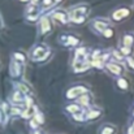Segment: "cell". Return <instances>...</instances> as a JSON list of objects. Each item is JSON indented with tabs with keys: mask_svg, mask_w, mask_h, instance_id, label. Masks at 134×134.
<instances>
[{
	"mask_svg": "<svg viewBox=\"0 0 134 134\" xmlns=\"http://www.w3.org/2000/svg\"><path fill=\"white\" fill-rule=\"evenodd\" d=\"M129 14H130V10L128 8H120V9H117L112 13V18L115 21H121L124 17H128Z\"/></svg>",
	"mask_w": 134,
	"mask_h": 134,
	"instance_id": "6da1fadb",
	"label": "cell"
},
{
	"mask_svg": "<svg viewBox=\"0 0 134 134\" xmlns=\"http://www.w3.org/2000/svg\"><path fill=\"white\" fill-rule=\"evenodd\" d=\"M52 18L60 21L61 24H66V22L70 20L69 16H68L65 12H63V10H55V12H52Z\"/></svg>",
	"mask_w": 134,
	"mask_h": 134,
	"instance_id": "7a4b0ae2",
	"label": "cell"
},
{
	"mask_svg": "<svg viewBox=\"0 0 134 134\" xmlns=\"http://www.w3.org/2000/svg\"><path fill=\"white\" fill-rule=\"evenodd\" d=\"M51 29H52V26H51V21H49V18H48V17H43V18H42V22H41V30H42V34L49 33Z\"/></svg>",
	"mask_w": 134,
	"mask_h": 134,
	"instance_id": "3957f363",
	"label": "cell"
},
{
	"mask_svg": "<svg viewBox=\"0 0 134 134\" xmlns=\"http://www.w3.org/2000/svg\"><path fill=\"white\" fill-rule=\"evenodd\" d=\"M92 26H94L98 31L104 33V30H105L107 26H108V22H107V21H103V20H95V21L92 22Z\"/></svg>",
	"mask_w": 134,
	"mask_h": 134,
	"instance_id": "277c9868",
	"label": "cell"
},
{
	"mask_svg": "<svg viewBox=\"0 0 134 134\" xmlns=\"http://www.w3.org/2000/svg\"><path fill=\"white\" fill-rule=\"evenodd\" d=\"M80 92H85V87H81V86H78V87H76V89H72L68 91V94H66V98H74L76 95H78Z\"/></svg>",
	"mask_w": 134,
	"mask_h": 134,
	"instance_id": "5b68a950",
	"label": "cell"
},
{
	"mask_svg": "<svg viewBox=\"0 0 134 134\" xmlns=\"http://www.w3.org/2000/svg\"><path fill=\"white\" fill-rule=\"evenodd\" d=\"M133 44H134V35L133 34H125V37H124V47L132 48Z\"/></svg>",
	"mask_w": 134,
	"mask_h": 134,
	"instance_id": "8992f818",
	"label": "cell"
},
{
	"mask_svg": "<svg viewBox=\"0 0 134 134\" xmlns=\"http://www.w3.org/2000/svg\"><path fill=\"white\" fill-rule=\"evenodd\" d=\"M87 68H89V64L85 63V61H76V64H74V70L76 72H83Z\"/></svg>",
	"mask_w": 134,
	"mask_h": 134,
	"instance_id": "52a82bcc",
	"label": "cell"
},
{
	"mask_svg": "<svg viewBox=\"0 0 134 134\" xmlns=\"http://www.w3.org/2000/svg\"><path fill=\"white\" fill-rule=\"evenodd\" d=\"M107 68H108L112 73H115V74H121V73H122V66H121V65H117V64H108Z\"/></svg>",
	"mask_w": 134,
	"mask_h": 134,
	"instance_id": "ba28073f",
	"label": "cell"
},
{
	"mask_svg": "<svg viewBox=\"0 0 134 134\" xmlns=\"http://www.w3.org/2000/svg\"><path fill=\"white\" fill-rule=\"evenodd\" d=\"M99 116H100V112L99 111H91V112H89L86 115V119L87 120H92V119H98Z\"/></svg>",
	"mask_w": 134,
	"mask_h": 134,
	"instance_id": "9c48e42d",
	"label": "cell"
},
{
	"mask_svg": "<svg viewBox=\"0 0 134 134\" xmlns=\"http://www.w3.org/2000/svg\"><path fill=\"white\" fill-rule=\"evenodd\" d=\"M113 132H115V128L113 126H104L102 129L100 134H113Z\"/></svg>",
	"mask_w": 134,
	"mask_h": 134,
	"instance_id": "30bf717a",
	"label": "cell"
},
{
	"mask_svg": "<svg viewBox=\"0 0 134 134\" xmlns=\"http://www.w3.org/2000/svg\"><path fill=\"white\" fill-rule=\"evenodd\" d=\"M117 86H119L120 89L126 90V89H128V82H126L125 80H122V78H120V80L117 81Z\"/></svg>",
	"mask_w": 134,
	"mask_h": 134,
	"instance_id": "8fae6325",
	"label": "cell"
},
{
	"mask_svg": "<svg viewBox=\"0 0 134 134\" xmlns=\"http://www.w3.org/2000/svg\"><path fill=\"white\" fill-rule=\"evenodd\" d=\"M78 43V39L74 38V37H68V41H66V44H70V46H76Z\"/></svg>",
	"mask_w": 134,
	"mask_h": 134,
	"instance_id": "7c38bea8",
	"label": "cell"
},
{
	"mask_svg": "<svg viewBox=\"0 0 134 134\" xmlns=\"http://www.w3.org/2000/svg\"><path fill=\"white\" fill-rule=\"evenodd\" d=\"M22 99H24V96L21 95V92H20V91L14 92V95H13V100H16V102H20V100H22Z\"/></svg>",
	"mask_w": 134,
	"mask_h": 134,
	"instance_id": "4fadbf2b",
	"label": "cell"
},
{
	"mask_svg": "<svg viewBox=\"0 0 134 134\" xmlns=\"http://www.w3.org/2000/svg\"><path fill=\"white\" fill-rule=\"evenodd\" d=\"M103 35H104L105 38H111V37L113 35V30H111V29H105L104 33H103Z\"/></svg>",
	"mask_w": 134,
	"mask_h": 134,
	"instance_id": "5bb4252c",
	"label": "cell"
},
{
	"mask_svg": "<svg viewBox=\"0 0 134 134\" xmlns=\"http://www.w3.org/2000/svg\"><path fill=\"white\" fill-rule=\"evenodd\" d=\"M68 111H70V112H74V113H76V112H78V111H80V107H78V105H69V107H68Z\"/></svg>",
	"mask_w": 134,
	"mask_h": 134,
	"instance_id": "9a60e30c",
	"label": "cell"
},
{
	"mask_svg": "<svg viewBox=\"0 0 134 134\" xmlns=\"http://www.w3.org/2000/svg\"><path fill=\"white\" fill-rule=\"evenodd\" d=\"M121 53L122 55H130V48L129 47H122L121 48Z\"/></svg>",
	"mask_w": 134,
	"mask_h": 134,
	"instance_id": "2e32d148",
	"label": "cell"
},
{
	"mask_svg": "<svg viewBox=\"0 0 134 134\" xmlns=\"http://www.w3.org/2000/svg\"><path fill=\"white\" fill-rule=\"evenodd\" d=\"M53 3H55V0H43V1H42L43 7H49V5H52Z\"/></svg>",
	"mask_w": 134,
	"mask_h": 134,
	"instance_id": "e0dca14e",
	"label": "cell"
},
{
	"mask_svg": "<svg viewBox=\"0 0 134 134\" xmlns=\"http://www.w3.org/2000/svg\"><path fill=\"white\" fill-rule=\"evenodd\" d=\"M80 102H81L82 104H89V103H87V102H89V98H87L86 95H83V96L81 98V100H80Z\"/></svg>",
	"mask_w": 134,
	"mask_h": 134,
	"instance_id": "ac0fdd59",
	"label": "cell"
},
{
	"mask_svg": "<svg viewBox=\"0 0 134 134\" xmlns=\"http://www.w3.org/2000/svg\"><path fill=\"white\" fill-rule=\"evenodd\" d=\"M128 65H129L132 69H134V59H132V57L128 59Z\"/></svg>",
	"mask_w": 134,
	"mask_h": 134,
	"instance_id": "d6986e66",
	"label": "cell"
},
{
	"mask_svg": "<svg viewBox=\"0 0 134 134\" xmlns=\"http://www.w3.org/2000/svg\"><path fill=\"white\" fill-rule=\"evenodd\" d=\"M113 56L116 57V59H122V53H120V52H113Z\"/></svg>",
	"mask_w": 134,
	"mask_h": 134,
	"instance_id": "ffe728a7",
	"label": "cell"
},
{
	"mask_svg": "<svg viewBox=\"0 0 134 134\" xmlns=\"http://www.w3.org/2000/svg\"><path fill=\"white\" fill-rule=\"evenodd\" d=\"M18 87H20V89L22 90V91H26V92L29 91V89H27V87H26L25 85H22V83H20V85H18Z\"/></svg>",
	"mask_w": 134,
	"mask_h": 134,
	"instance_id": "44dd1931",
	"label": "cell"
},
{
	"mask_svg": "<svg viewBox=\"0 0 134 134\" xmlns=\"http://www.w3.org/2000/svg\"><path fill=\"white\" fill-rule=\"evenodd\" d=\"M14 57H17V59H20V60L25 61V56H22V55H20V53H16V55H14Z\"/></svg>",
	"mask_w": 134,
	"mask_h": 134,
	"instance_id": "7402d4cb",
	"label": "cell"
},
{
	"mask_svg": "<svg viewBox=\"0 0 134 134\" xmlns=\"http://www.w3.org/2000/svg\"><path fill=\"white\" fill-rule=\"evenodd\" d=\"M129 134H134V126H132V128L129 129Z\"/></svg>",
	"mask_w": 134,
	"mask_h": 134,
	"instance_id": "603a6c76",
	"label": "cell"
},
{
	"mask_svg": "<svg viewBox=\"0 0 134 134\" xmlns=\"http://www.w3.org/2000/svg\"><path fill=\"white\" fill-rule=\"evenodd\" d=\"M31 1H33V4H37V3H38L39 0H31Z\"/></svg>",
	"mask_w": 134,
	"mask_h": 134,
	"instance_id": "cb8c5ba5",
	"label": "cell"
},
{
	"mask_svg": "<svg viewBox=\"0 0 134 134\" xmlns=\"http://www.w3.org/2000/svg\"><path fill=\"white\" fill-rule=\"evenodd\" d=\"M60 1H61V0H55V3H60Z\"/></svg>",
	"mask_w": 134,
	"mask_h": 134,
	"instance_id": "d4e9b609",
	"label": "cell"
},
{
	"mask_svg": "<svg viewBox=\"0 0 134 134\" xmlns=\"http://www.w3.org/2000/svg\"><path fill=\"white\" fill-rule=\"evenodd\" d=\"M20 1H29V0H20Z\"/></svg>",
	"mask_w": 134,
	"mask_h": 134,
	"instance_id": "484cf974",
	"label": "cell"
},
{
	"mask_svg": "<svg viewBox=\"0 0 134 134\" xmlns=\"http://www.w3.org/2000/svg\"><path fill=\"white\" fill-rule=\"evenodd\" d=\"M35 134H41V133H35Z\"/></svg>",
	"mask_w": 134,
	"mask_h": 134,
	"instance_id": "4316f807",
	"label": "cell"
}]
</instances>
